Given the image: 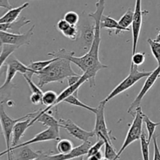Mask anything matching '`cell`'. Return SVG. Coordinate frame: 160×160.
<instances>
[{
  "mask_svg": "<svg viewBox=\"0 0 160 160\" xmlns=\"http://www.w3.org/2000/svg\"><path fill=\"white\" fill-rule=\"evenodd\" d=\"M105 8V0H98L96 2V10L89 13V17L94 21V38L89 51L82 57H75V53L65 49H61L56 52L49 53V56L53 58H64L71 63L78 66L84 74L88 76L90 87L95 86L97 73L103 68H108V66L103 64L99 60V48L101 44V19Z\"/></svg>",
  "mask_w": 160,
  "mask_h": 160,
  "instance_id": "6da1fadb",
  "label": "cell"
},
{
  "mask_svg": "<svg viewBox=\"0 0 160 160\" xmlns=\"http://www.w3.org/2000/svg\"><path fill=\"white\" fill-rule=\"evenodd\" d=\"M78 75L72 68L70 61L64 58H56L54 61L36 75L38 79V86L42 89L51 82H58L62 83L64 80L69 76Z\"/></svg>",
  "mask_w": 160,
  "mask_h": 160,
  "instance_id": "7a4b0ae2",
  "label": "cell"
},
{
  "mask_svg": "<svg viewBox=\"0 0 160 160\" xmlns=\"http://www.w3.org/2000/svg\"><path fill=\"white\" fill-rule=\"evenodd\" d=\"M151 72H140L138 70V66L134 65V64L131 63L130 73H129L128 76L126 78H124L118 86H116L115 89L103 101H101V102L106 104L110 100H112V98H115L118 94L122 93V92L131 88L134 84H136L138 81L142 79L143 78L148 76L151 74Z\"/></svg>",
  "mask_w": 160,
  "mask_h": 160,
  "instance_id": "3957f363",
  "label": "cell"
},
{
  "mask_svg": "<svg viewBox=\"0 0 160 160\" xmlns=\"http://www.w3.org/2000/svg\"><path fill=\"white\" fill-rule=\"evenodd\" d=\"M144 113L143 112L141 108L138 107L135 109V116L133 120V122L130 125V129H129L128 132H127V137L125 138L123 144H122V147L119 149L118 152H117V160L119 158L120 155H122V152H124L126 148L128 147L129 145L133 143L134 141L140 140L141 135L142 133V124H143V118H144Z\"/></svg>",
  "mask_w": 160,
  "mask_h": 160,
  "instance_id": "277c9868",
  "label": "cell"
},
{
  "mask_svg": "<svg viewBox=\"0 0 160 160\" xmlns=\"http://www.w3.org/2000/svg\"><path fill=\"white\" fill-rule=\"evenodd\" d=\"M29 117L34 118V117H35V115H34V113H30L24 115V116L21 117V118L13 119V118H10V117L7 115V112H5L3 104H0V125L2 127L4 138H5L6 145H7V149H6L4 152L0 153V156H2V155L7 154V152H8V151L10 150V148H11V137L12 134H13V130L15 124L18 122H19V121H21V120L26 119V118H29Z\"/></svg>",
  "mask_w": 160,
  "mask_h": 160,
  "instance_id": "5b68a950",
  "label": "cell"
},
{
  "mask_svg": "<svg viewBox=\"0 0 160 160\" xmlns=\"http://www.w3.org/2000/svg\"><path fill=\"white\" fill-rule=\"evenodd\" d=\"M106 104L103 102H100L99 105L97 107L96 121H95V127L93 132L95 136L98 139H106L112 143V140H115V138L112 137V133L111 130L108 129L107 124L105 122L104 117V108Z\"/></svg>",
  "mask_w": 160,
  "mask_h": 160,
  "instance_id": "8992f818",
  "label": "cell"
},
{
  "mask_svg": "<svg viewBox=\"0 0 160 160\" xmlns=\"http://www.w3.org/2000/svg\"><path fill=\"white\" fill-rule=\"evenodd\" d=\"M35 25L32 26L31 28L24 34H13L10 32H0V42L2 45L14 46L18 49L21 46L30 45Z\"/></svg>",
  "mask_w": 160,
  "mask_h": 160,
  "instance_id": "52a82bcc",
  "label": "cell"
},
{
  "mask_svg": "<svg viewBox=\"0 0 160 160\" xmlns=\"http://www.w3.org/2000/svg\"><path fill=\"white\" fill-rule=\"evenodd\" d=\"M160 76V64L158 65V67L155 69L154 71H152L151 72L150 75L147 77L145 82H144V85H143L142 88H141V91L139 92L138 95H137L136 98L134 99V101L132 102V104H130V107H129L128 111L127 112L130 113V115H132L133 112V110L136 109L137 108L139 107L140 104H141V101L144 98V97L145 96L146 93L149 91L151 88L154 86V84L155 83V82L157 81L158 78Z\"/></svg>",
  "mask_w": 160,
  "mask_h": 160,
  "instance_id": "ba28073f",
  "label": "cell"
},
{
  "mask_svg": "<svg viewBox=\"0 0 160 160\" xmlns=\"http://www.w3.org/2000/svg\"><path fill=\"white\" fill-rule=\"evenodd\" d=\"M58 121H59L60 127L64 128V130H67V132L71 136L79 140V141L85 142V141H88L90 138H93L95 136L93 130V131H87L76 125L72 119L60 118Z\"/></svg>",
  "mask_w": 160,
  "mask_h": 160,
  "instance_id": "9c48e42d",
  "label": "cell"
},
{
  "mask_svg": "<svg viewBox=\"0 0 160 160\" xmlns=\"http://www.w3.org/2000/svg\"><path fill=\"white\" fill-rule=\"evenodd\" d=\"M60 140V133L57 132L53 129L51 128H47L46 129L43 131L40 132L38 134L35 135L33 138H32L29 141H25L24 143H21L20 144H17L14 147H11L10 150L7 152V155H8V160H13L12 159V152L14 149L22 147V146L26 145H30V144H35V143H39V142H44V141H58Z\"/></svg>",
  "mask_w": 160,
  "mask_h": 160,
  "instance_id": "30bf717a",
  "label": "cell"
},
{
  "mask_svg": "<svg viewBox=\"0 0 160 160\" xmlns=\"http://www.w3.org/2000/svg\"><path fill=\"white\" fill-rule=\"evenodd\" d=\"M144 13H147V12H144L142 10V0H136L135 9L133 10V21L132 23V35H133L132 54L137 52L138 39H139L141 27H142Z\"/></svg>",
  "mask_w": 160,
  "mask_h": 160,
  "instance_id": "8fae6325",
  "label": "cell"
},
{
  "mask_svg": "<svg viewBox=\"0 0 160 160\" xmlns=\"http://www.w3.org/2000/svg\"><path fill=\"white\" fill-rule=\"evenodd\" d=\"M91 145V142L88 141L74 148L72 152L67 154L59 153L57 155H47V153H44L42 160H71L72 158H78V157L87 155V152Z\"/></svg>",
  "mask_w": 160,
  "mask_h": 160,
  "instance_id": "7c38bea8",
  "label": "cell"
},
{
  "mask_svg": "<svg viewBox=\"0 0 160 160\" xmlns=\"http://www.w3.org/2000/svg\"><path fill=\"white\" fill-rule=\"evenodd\" d=\"M32 118H33L32 117H29L26 119L21 120L15 124L13 130V134H12L11 147H14L17 144H18V142L20 141L21 138L24 136V133L28 130V128L32 127L31 121H32Z\"/></svg>",
  "mask_w": 160,
  "mask_h": 160,
  "instance_id": "4fadbf2b",
  "label": "cell"
},
{
  "mask_svg": "<svg viewBox=\"0 0 160 160\" xmlns=\"http://www.w3.org/2000/svg\"><path fill=\"white\" fill-rule=\"evenodd\" d=\"M35 122H40V123H42L43 126L47 127V128L53 129L57 132L60 133L59 121L57 120L53 115H50L47 112L34 117L32 119V121H31V126L33 125Z\"/></svg>",
  "mask_w": 160,
  "mask_h": 160,
  "instance_id": "5bb4252c",
  "label": "cell"
},
{
  "mask_svg": "<svg viewBox=\"0 0 160 160\" xmlns=\"http://www.w3.org/2000/svg\"><path fill=\"white\" fill-rule=\"evenodd\" d=\"M30 23V20L27 19L25 17H22L19 20L13 23L0 24V32H10V33L13 34H21V29Z\"/></svg>",
  "mask_w": 160,
  "mask_h": 160,
  "instance_id": "9a60e30c",
  "label": "cell"
},
{
  "mask_svg": "<svg viewBox=\"0 0 160 160\" xmlns=\"http://www.w3.org/2000/svg\"><path fill=\"white\" fill-rule=\"evenodd\" d=\"M13 151H15V160H32L41 156L42 154V152L41 151H33L29 145L18 148Z\"/></svg>",
  "mask_w": 160,
  "mask_h": 160,
  "instance_id": "2e32d148",
  "label": "cell"
},
{
  "mask_svg": "<svg viewBox=\"0 0 160 160\" xmlns=\"http://www.w3.org/2000/svg\"><path fill=\"white\" fill-rule=\"evenodd\" d=\"M29 6L28 2L22 4L20 7H16V8H12L10 10H8V11L0 18V24H7V23H13L18 20L19 18L20 14L21 12L27 8Z\"/></svg>",
  "mask_w": 160,
  "mask_h": 160,
  "instance_id": "e0dca14e",
  "label": "cell"
},
{
  "mask_svg": "<svg viewBox=\"0 0 160 160\" xmlns=\"http://www.w3.org/2000/svg\"><path fill=\"white\" fill-rule=\"evenodd\" d=\"M101 28H108L110 30L115 31V34H118L122 32H130V28H124L118 24V21H115L114 18L110 16H105L103 14L101 19Z\"/></svg>",
  "mask_w": 160,
  "mask_h": 160,
  "instance_id": "ac0fdd59",
  "label": "cell"
},
{
  "mask_svg": "<svg viewBox=\"0 0 160 160\" xmlns=\"http://www.w3.org/2000/svg\"><path fill=\"white\" fill-rule=\"evenodd\" d=\"M94 38V24L93 25L87 24L82 27L81 31V38L85 49L90 50Z\"/></svg>",
  "mask_w": 160,
  "mask_h": 160,
  "instance_id": "d6986e66",
  "label": "cell"
},
{
  "mask_svg": "<svg viewBox=\"0 0 160 160\" xmlns=\"http://www.w3.org/2000/svg\"><path fill=\"white\" fill-rule=\"evenodd\" d=\"M6 64H10V65H12L13 67H14L16 68L18 72H20L22 75H24V74H28L31 76L35 75V72L33 70H32L28 66L24 65L18 58H15L14 56H12V54L7 58V60L6 61Z\"/></svg>",
  "mask_w": 160,
  "mask_h": 160,
  "instance_id": "ffe728a7",
  "label": "cell"
},
{
  "mask_svg": "<svg viewBox=\"0 0 160 160\" xmlns=\"http://www.w3.org/2000/svg\"><path fill=\"white\" fill-rule=\"evenodd\" d=\"M78 90H77V91L75 92L73 94L70 95L68 98H66V99L64 101V102L67 103V104H72V105L77 106V107L87 109V110L90 111V112H93V113H94V114L96 113L97 108L90 107V106L84 104V103L82 102V101H80V100H78V96H77V95H78Z\"/></svg>",
  "mask_w": 160,
  "mask_h": 160,
  "instance_id": "44dd1931",
  "label": "cell"
},
{
  "mask_svg": "<svg viewBox=\"0 0 160 160\" xmlns=\"http://www.w3.org/2000/svg\"><path fill=\"white\" fill-rule=\"evenodd\" d=\"M7 76H6V80L4 83L0 87V92L5 91V90H10L11 87L12 80L14 78L15 75L18 73V71L16 70L14 67H13L10 64H7Z\"/></svg>",
  "mask_w": 160,
  "mask_h": 160,
  "instance_id": "7402d4cb",
  "label": "cell"
},
{
  "mask_svg": "<svg viewBox=\"0 0 160 160\" xmlns=\"http://www.w3.org/2000/svg\"><path fill=\"white\" fill-rule=\"evenodd\" d=\"M143 122H144L145 124L146 129H147L148 133V141L149 142H151V140L152 139L154 136V133H155V130L156 129L157 127L160 125V122H152V120L149 118L148 116L144 114V118H143Z\"/></svg>",
  "mask_w": 160,
  "mask_h": 160,
  "instance_id": "603a6c76",
  "label": "cell"
},
{
  "mask_svg": "<svg viewBox=\"0 0 160 160\" xmlns=\"http://www.w3.org/2000/svg\"><path fill=\"white\" fill-rule=\"evenodd\" d=\"M17 47L14 46L10 45H2V50L0 52V69L6 63L7 58L13 54V52L17 50Z\"/></svg>",
  "mask_w": 160,
  "mask_h": 160,
  "instance_id": "cb8c5ba5",
  "label": "cell"
},
{
  "mask_svg": "<svg viewBox=\"0 0 160 160\" xmlns=\"http://www.w3.org/2000/svg\"><path fill=\"white\" fill-rule=\"evenodd\" d=\"M55 60H56V58L47 60V61H32V62L29 64L28 67L35 72V75H38V72H41L42 70H43L45 68H47L49 64H51V63L53 62V61H54Z\"/></svg>",
  "mask_w": 160,
  "mask_h": 160,
  "instance_id": "d4e9b609",
  "label": "cell"
},
{
  "mask_svg": "<svg viewBox=\"0 0 160 160\" xmlns=\"http://www.w3.org/2000/svg\"><path fill=\"white\" fill-rule=\"evenodd\" d=\"M133 21V10L131 8H129L127 10L123 16L118 21V24L124 28H129Z\"/></svg>",
  "mask_w": 160,
  "mask_h": 160,
  "instance_id": "484cf974",
  "label": "cell"
},
{
  "mask_svg": "<svg viewBox=\"0 0 160 160\" xmlns=\"http://www.w3.org/2000/svg\"><path fill=\"white\" fill-rule=\"evenodd\" d=\"M140 142H141V154H142L143 160H150L149 158V142L146 138V135L143 131L140 138Z\"/></svg>",
  "mask_w": 160,
  "mask_h": 160,
  "instance_id": "4316f807",
  "label": "cell"
},
{
  "mask_svg": "<svg viewBox=\"0 0 160 160\" xmlns=\"http://www.w3.org/2000/svg\"><path fill=\"white\" fill-rule=\"evenodd\" d=\"M73 148V144L72 141L68 139L60 140L57 144V150L59 153L61 154L69 153L70 152H72Z\"/></svg>",
  "mask_w": 160,
  "mask_h": 160,
  "instance_id": "83f0119b",
  "label": "cell"
},
{
  "mask_svg": "<svg viewBox=\"0 0 160 160\" xmlns=\"http://www.w3.org/2000/svg\"><path fill=\"white\" fill-rule=\"evenodd\" d=\"M104 141V158L109 160H117V152L114 148L112 143L109 142L108 140L103 139Z\"/></svg>",
  "mask_w": 160,
  "mask_h": 160,
  "instance_id": "f1b7e54d",
  "label": "cell"
},
{
  "mask_svg": "<svg viewBox=\"0 0 160 160\" xmlns=\"http://www.w3.org/2000/svg\"><path fill=\"white\" fill-rule=\"evenodd\" d=\"M148 43L149 44L152 55L158 62V65L160 64V42H156L152 38H148Z\"/></svg>",
  "mask_w": 160,
  "mask_h": 160,
  "instance_id": "f546056e",
  "label": "cell"
},
{
  "mask_svg": "<svg viewBox=\"0 0 160 160\" xmlns=\"http://www.w3.org/2000/svg\"><path fill=\"white\" fill-rule=\"evenodd\" d=\"M103 145H104V140H103V139H98V141H97V142L95 143L94 144H93V145L90 146V148H89L88 152H87V158H88V157H90V156H92V155H95V154L98 153V152H100Z\"/></svg>",
  "mask_w": 160,
  "mask_h": 160,
  "instance_id": "4dcf8cb0",
  "label": "cell"
},
{
  "mask_svg": "<svg viewBox=\"0 0 160 160\" xmlns=\"http://www.w3.org/2000/svg\"><path fill=\"white\" fill-rule=\"evenodd\" d=\"M62 34L69 39L76 40L77 37H78V31L76 25H70L64 32H62Z\"/></svg>",
  "mask_w": 160,
  "mask_h": 160,
  "instance_id": "1f68e13d",
  "label": "cell"
},
{
  "mask_svg": "<svg viewBox=\"0 0 160 160\" xmlns=\"http://www.w3.org/2000/svg\"><path fill=\"white\" fill-rule=\"evenodd\" d=\"M64 19L68 23L71 25H76L78 23V20H79V17H78V13H75L74 11H69L65 13L64 17Z\"/></svg>",
  "mask_w": 160,
  "mask_h": 160,
  "instance_id": "d6a6232c",
  "label": "cell"
},
{
  "mask_svg": "<svg viewBox=\"0 0 160 160\" xmlns=\"http://www.w3.org/2000/svg\"><path fill=\"white\" fill-rule=\"evenodd\" d=\"M23 75H24V78H25V80L27 81L29 87H30V90L31 91H32V93H42V94L43 93H42V90H41V88H40L38 85H36L33 81H32V76H31L30 75H28V74H24Z\"/></svg>",
  "mask_w": 160,
  "mask_h": 160,
  "instance_id": "836d02e7",
  "label": "cell"
},
{
  "mask_svg": "<svg viewBox=\"0 0 160 160\" xmlns=\"http://www.w3.org/2000/svg\"><path fill=\"white\" fill-rule=\"evenodd\" d=\"M145 61V53H135L132 56V64L139 67L144 64Z\"/></svg>",
  "mask_w": 160,
  "mask_h": 160,
  "instance_id": "e575fe53",
  "label": "cell"
},
{
  "mask_svg": "<svg viewBox=\"0 0 160 160\" xmlns=\"http://www.w3.org/2000/svg\"><path fill=\"white\" fill-rule=\"evenodd\" d=\"M43 94V93H42ZM42 93H32L30 96V101L35 105H39L42 104Z\"/></svg>",
  "mask_w": 160,
  "mask_h": 160,
  "instance_id": "d590c367",
  "label": "cell"
},
{
  "mask_svg": "<svg viewBox=\"0 0 160 160\" xmlns=\"http://www.w3.org/2000/svg\"><path fill=\"white\" fill-rule=\"evenodd\" d=\"M154 144V156L153 160H160V150L157 143V136H153L152 138Z\"/></svg>",
  "mask_w": 160,
  "mask_h": 160,
  "instance_id": "8d00e7d4",
  "label": "cell"
},
{
  "mask_svg": "<svg viewBox=\"0 0 160 160\" xmlns=\"http://www.w3.org/2000/svg\"><path fill=\"white\" fill-rule=\"evenodd\" d=\"M71 24H69L67 22V21H65L64 19H62V20H60L59 21H58V29L60 31V32L62 33L63 32H64V31L66 30V29L68 28L70 26Z\"/></svg>",
  "mask_w": 160,
  "mask_h": 160,
  "instance_id": "74e56055",
  "label": "cell"
},
{
  "mask_svg": "<svg viewBox=\"0 0 160 160\" xmlns=\"http://www.w3.org/2000/svg\"><path fill=\"white\" fill-rule=\"evenodd\" d=\"M80 78H81V75H72V76H69L68 78H67L68 82V86H72V85H73V84L76 83L78 80L80 79Z\"/></svg>",
  "mask_w": 160,
  "mask_h": 160,
  "instance_id": "f35d334b",
  "label": "cell"
},
{
  "mask_svg": "<svg viewBox=\"0 0 160 160\" xmlns=\"http://www.w3.org/2000/svg\"><path fill=\"white\" fill-rule=\"evenodd\" d=\"M0 8H5L7 10H10L13 8L11 4L10 3L9 0H0Z\"/></svg>",
  "mask_w": 160,
  "mask_h": 160,
  "instance_id": "ab89813d",
  "label": "cell"
},
{
  "mask_svg": "<svg viewBox=\"0 0 160 160\" xmlns=\"http://www.w3.org/2000/svg\"><path fill=\"white\" fill-rule=\"evenodd\" d=\"M102 158H103L102 152L100 151V152H98V153L95 154V155H92V156L88 157V158H87L88 159H87V160H101Z\"/></svg>",
  "mask_w": 160,
  "mask_h": 160,
  "instance_id": "60d3db41",
  "label": "cell"
},
{
  "mask_svg": "<svg viewBox=\"0 0 160 160\" xmlns=\"http://www.w3.org/2000/svg\"><path fill=\"white\" fill-rule=\"evenodd\" d=\"M155 41H156V42H160V31L158 32V35H157L156 38H155V39H154Z\"/></svg>",
  "mask_w": 160,
  "mask_h": 160,
  "instance_id": "b9f144b4",
  "label": "cell"
},
{
  "mask_svg": "<svg viewBox=\"0 0 160 160\" xmlns=\"http://www.w3.org/2000/svg\"><path fill=\"white\" fill-rule=\"evenodd\" d=\"M43 155H44V152H42V154L41 155V156L38 157V158H34V159H32V160H42V158H43Z\"/></svg>",
  "mask_w": 160,
  "mask_h": 160,
  "instance_id": "7bdbcfd3",
  "label": "cell"
},
{
  "mask_svg": "<svg viewBox=\"0 0 160 160\" xmlns=\"http://www.w3.org/2000/svg\"><path fill=\"white\" fill-rule=\"evenodd\" d=\"M2 44L0 42V52H1V50H2Z\"/></svg>",
  "mask_w": 160,
  "mask_h": 160,
  "instance_id": "ee69618b",
  "label": "cell"
},
{
  "mask_svg": "<svg viewBox=\"0 0 160 160\" xmlns=\"http://www.w3.org/2000/svg\"><path fill=\"white\" fill-rule=\"evenodd\" d=\"M101 160H109V159H108V158H102Z\"/></svg>",
  "mask_w": 160,
  "mask_h": 160,
  "instance_id": "f6af8a7d",
  "label": "cell"
},
{
  "mask_svg": "<svg viewBox=\"0 0 160 160\" xmlns=\"http://www.w3.org/2000/svg\"><path fill=\"white\" fill-rule=\"evenodd\" d=\"M80 160H84V159H83V157H82V156L80 157Z\"/></svg>",
  "mask_w": 160,
  "mask_h": 160,
  "instance_id": "bcb514c9",
  "label": "cell"
}]
</instances>
